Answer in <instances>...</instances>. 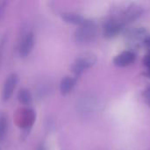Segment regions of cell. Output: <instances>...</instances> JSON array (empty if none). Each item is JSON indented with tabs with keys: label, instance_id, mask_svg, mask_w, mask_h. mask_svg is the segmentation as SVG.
I'll return each instance as SVG.
<instances>
[{
	"label": "cell",
	"instance_id": "cell-1",
	"mask_svg": "<svg viewBox=\"0 0 150 150\" xmlns=\"http://www.w3.org/2000/svg\"><path fill=\"white\" fill-rule=\"evenodd\" d=\"M143 13V8L138 4H129L120 9L115 16L112 17L115 20L120 23L123 26L127 24L138 19Z\"/></svg>",
	"mask_w": 150,
	"mask_h": 150
},
{
	"label": "cell",
	"instance_id": "cell-2",
	"mask_svg": "<svg viewBox=\"0 0 150 150\" xmlns=\"http://www.w3.org/2000/svg\"><path fill=\"white\" fill-rule=\"evenodd\" d=\"M97 33H98L97 25L93 21L88 19L86 23L80 25V27L76 31L74 37L76 42L80 44H84L93 40L97 36Z\"/></svg>",
	"mask_w": 150,
	"mask_h": 150
},
{
	"label": "cell",
	"instance_id": "cell-3",
	"mask_svg": "<svg viewBox=\"0 0 150 150\" xmlns=\"http://www.w3.org/2000/svg\"><path fill=\"white\" fill-rule=\"evenodd\" d=\"M96 62H97V57L95 54L91 53L84 54L79 56L78 58H76V61L73 62L71 66L72 72L75 74V76L77 77L83 71L91 68L96 63Z\"/></svg>",
	"mask_w": 150,
	"mask_h": 150
},
{
	"label": "cell",
	"instance_id": "cell-4",
	"mask_svg": "<svg viewBox=\"0 0 150 150\" xmlns=\"http://www.w3.org/2000/svg\"><path fill=\"white\" fill-rule=\"evenodd\" d=\"M18 82V76L17 74L12 73L10 76H8V77L6 78L4 83V87H3L2 98H3L4 101H8L11 98L15 88L17 86Z\"/></svg>",
	"mask_w": 150,
	"mask_h": 150
},
{
	"label": "cell",
	"instance_id": "cell-5",
	"mask_svg": "<svg viewBox=\"0 0 150 150\" xmlns=\"http://www.w3.org/2000/svg\"><path fill=\"white\" fill-rule=\"evenodd\" d=\"M34 42H35L34 34L33 33H27L23 37V39L21 40L20 44H19L18 52H19L20 56L26 57L27 55H29V54L33 50Z\"/></svg>",
	"mask_w": 150,
	"mask_h": 150
},
{
	"label": "cell",
	"instance_id": "cell-6",
	"mask_svg": "<svg viewBox=\"0 0 150 150\" xmlns=\"http://www.w3.org/2000/svg\"><path fill=\"white\" fill-rule=\"evenodd\" d=\"M136 54L131 50H126L119 54L113 60V63L118 67H127L134 62Z\"/></svg>",
	"mask_w": 150,
	"mask_h": 150
},
{
	"label": "cell",
	"instance_id": "cell-7",
	"mask_svg": "<svg viewBox=\"0 0 150 150\" xmlns=\"http://www.w3.org/2000/svg\"><path fill=\"white\" fill-rule=\"evenodd\" d=\"M123 27L124 26L120 23H119L117 20L112 18L108 19L103 26L104 35L106 38H112L117 34H119L120 31L123 29Z\"/></svg>",
	"mask_w": 150,
	"mask_h": 150
},
{
	"label": "cell",
	"instance_id": "cell-8",
	"mask_svg": "<svg viewBox=\"0 0 150 150\" xmlns=\"http://www.w3.org/2000/svg\"><path fill=\"white\" fill-rule=\"evenodd\" d=\"M78 106L83 113H91L97 110L98 106V100L95 99L94 98L85 97L80 100Z\"/></svg>",
	"mask_w": 150,
	"mask_h": 150
},
{
	"label": "cell",
	"instance_id": "cell-9",
	"mask_svg": "<svg viewBox=\"0 0 150 150\" xmlns=\"http://www.w3.org/2000/svg\"><path fill=\"white\" fill-rule=\"evenodd\" d=\"M76 83V77L66 76L60 83V91L62 95H67L74 89Z\"/></svg>",
	"mask_w": 150,
	"mask_h": 150
},
{
	"label": "cell",
	"instance_id": "cell-10",
	"mask_svg": "<svg viewBox=\"0 0 150 150\" xmlns=\"http://www.w3.org/2000/svg\"><path fill=\"white\" fill-rule=\"evenodd\" d=\"M62 18L67 23L74 24V25H83L88 20L84 17H83L77 13H74V12H64V13H62Z\"/></svg>",
	"mask_w": 150,
	"mask_h": 150
},
{
	"label": "cell",
	"instance_id": "cell-11",
	"mask_svg": "<svg viewBox=\"0 0 150 150\" xmlns=\"http://www.w3.org/2000/svg\"><path fill=\"white\" fill-rule=\"evenodd\" d=\"M126 35L129 40H140L141 39H143L144 40V39L147 37V30L144 27H133L126 32Z\"/></svg>",
	"mask_w": 150,
	"mask_h": 150
},
{
	"label": "cell",
	"instance_id": "cell-12",
	"mask_svg": "<svg viewBox=\"0 0 150 150\" xmlns=\"http://www.w3.org/2000/svg\"><path fill=\"white\" fill-rule=\"evenodd\" d=\"M18 99L23 105H29L32 102L33 97H32V94L29 90L23 88V89L19 90V91L18 93Z\"/></svg>",
	"mask_w": 150,
	"mask_h": 150
},
{
	"label": "cell",
	"instance_id": "cell-13",
	"mask_svg": "<svg viewBox=\"0 0 150 150\" xmlns=\"http://www.w3.org/2000/svg\"><path fill=\"white\" fill-rule=\"evenodd\" d=\"M7 129V118L5 115H0V142L4 140Z\"/></svg>",
	"mask_w": 150,
	"mask_h": 150
},
{
	"label": "cell",
	"instance_id": "cell-14",
	"mask_svg": "<svg viewBox=\"0 0 150 150\" xmlns=\"http://www.w3.org/2000/svg\"><path fill=\"white\" fill-rule=\"evenodd\" d=\"M143 62H144V65L147 68V75L150 77V52H149L146 54V56H145V58L143 60Z\"/></svg>",
	"mask_w": 150,
	"mask_h": 150
},
{
	"label": "cell",
	"instance_id": "cell-15",
	"mask_svg": "<svg viewBox=\"0 0 150 150\" xmlns=\"http://www.w3.org/2000/svg\"><path fill=\"white\" fill-rule=\"evenodd\" d=\"M143 97H144L145 102L150 106V86H149V87L145 90L144 94H143Z\"/></svg>",
	"mask_w": 150,
	"mask_h": 150
},
{
	"label": "cell",
	"instance_id": "cell-16",
	"mask_svg": "<svg viewBox=\"0 0 150 150\" xmlns=\"http://www.w3.org/2000/svg\"><path fill=\"white\" fill-rule=\"evenodd\" d=\"M143 42H144V44H145V45H146L147 47H150V35L147 36V37H146V38L144 39Z\"/></svg>",
	"mask_w": 150,
	"mask_h": 150
},
{
	"label": "cell",
	"instance_id": "cell-17",
	"mask_svg": "<svg viewBox=\"0 0 150 150\" xmlns=\"http://www.w3.org/2000/svg\"><path fill=\"white\" fill-rule=\"evenodd\" d=\"M36 150H47V148H46V146H45L44 143H40V144L38 146V148H37V149Z\"/></svg>",
	"mask_w": 150,
	"mask_h": 150
},
{
	"label": "cell",
	"instance_id": "cell-18",
	"mask_svg": "<svg viewBox=\"0 0 150 150\" xmlns=\"http://www.w3.org/2000/svg\"><path fill=\"white\" fill-rule=\"evenodd\" d=\"M3 11H4V5L0 3V18H1L2 14H3Z\"/></svg>",
	"mask_w": 150,
	"mask_h": 150
},
{
	"label": "cell",
	"instance_id": "cell-19",
	"mask_svg": "<svg viewBox=\"0 0 150 150\" xmlns=\"http://www.w3.org/2000/svg\"><path fill=\"white\" fill-rule=\"evenodd\" d=\"M0 150H1V149H0Z\"/></svg>",
	"mask_w": 150,
	"mask_h": 150
}]
</instances>
